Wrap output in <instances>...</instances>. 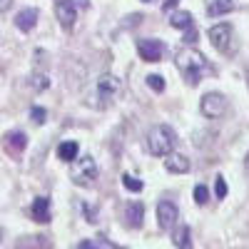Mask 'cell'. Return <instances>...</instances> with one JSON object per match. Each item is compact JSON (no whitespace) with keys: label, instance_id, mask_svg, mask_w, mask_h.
<instances>
[{"label":"cell","instance_id":"2e32d148","mask_svg":"<svg viewBox=\"0 0 249 249\" xmlns=\"http://www.w3.org/2000/svg\"><path fill=\"white\" fill-rule=\"evenodd\" d=\"M170 25L175 30H190L195 25V20H192V15L187 13V10H177V13L170 15Z\"/></svg>","mask_w":249,"mask_h":249},{"label":"cell","instance_id":"484cf974","mask_svg":"<svg viewBox=\"0 0 249 249\" xmlns=\"http://www.w3.org/2000/svg\"><path fill=\"white\" fill-rule=\"evenodd\" d=\"M10 5H13V0H0V13L10 10Z\"/></svg>","mask_w":249,"mask_h":249},{"label":"cell","instance_id":"5b68a950","mask_svg":"<svg viewBox=\"0 0 249 249\" xmlns=\"http://www.w3.org/2000/svg\"><path fill=\"white\" fill-rule=\"evenodd\" d=\"M120 90H122V80L117 75H112V72H102L97 77V82H95V92H97V97L105 102V105L115 102V97L120 95Z\"/></svg>","mask_w":249,"mask_h":249},{"label":"cell","instance_id":"8992f818","mask_svg":"<svg viewBox=\"0 0 249 249\" xmlns=\"http://www.w3.org/2000/svg\"><path fill=\"white\" fill-rule=\"evenodd\" d=\"M207 35H210V43L214 45V50H219L222 55L232 53V48H234V30H232V25H227V23L212 25Z\"/></svg>","mask_w":249,"mask_h":249},{"label":"cell","instance_id":"ac0fdd59","mask_svg":"<svg viewBox=\"0 0 249 249\" xmlns=\"http://www.w3.org/2000/svg\"><path fill=\"white\" fill-rule=\"evenodd\" d=\"M77 249H117V247L105 237H95V239H82L77 244Z\"/></svg>","mask_w":249,"mask_h":249},{"label":"cell","instance_id":"e0dca14e","mask_svg":"<svg viewBox=\"0 0 249 249\" xmlns=\"http://www.w3.org/2000/svg\"><path fill=\"white\" fill-rule=\"evenodd\" d=\"M80 152V144L75 140H65V142H60L57 144V157L60 160H65V162H72Z\"/></svg>","mask_w":249,"mask_h":249},{"label":"cell","instance_id":"277c9868","mask_svg":"<svg viewBox=\"0 0 249 249\" xmlns=\"http://www.w3.org/2000/svg\"><path fill=\"white\" fill-rule=\"evenodd\" d=\"M227 110H230V102H227V97L222 92H207L199 102V112L207 120H219L227 115Z\"/></svg>","mask_w":249,"mask_h":249},{"label":"cell","instance_id":"4fadbf2b","mask_svg":"<svg viewBox=\"0 0 249 249\" xmlns=\"http://www.w3.org/2000/svg\"><path fill=\"white\" fill-rule=\"evenodd\" d=\"M142 217H144L142 202H127V204H124V222H127L130 230H137V227H142Z\"/></svg>","mask_w":249,"mask_h":249},{"label":"cell","instance_id":"7c38bea8","mask_svg":"<svg viewBox=\"0 0 249 249\" xmlns=\"http://www.w3.org/2000/svg\"><path fill=\"white\" fill-rule=\"evenodd\" d=\"M30 214H33V219H35V222L48 224V222L53 219V212H50V199H48V197H37V199H33Z\"/></svg>","mask_w":249,"mask_h":249},{"label":"cell","instance_id":"d6986e66","mask_svg":"<svg viewBox=\"0 0 249 249\" xmlns=\"http://www.w3.org/2000/svg\"><path fill=\"white\" fill-rule=\"evenodd\" d=\"M175 247H182V249H190L192 247V239H190V227H187V224H182L179 227V230L175 232Z\"/></svg>","mask_w":249,"mask_h":249},{"label":"cell","instance_id":"ffe728a7","mask_svg":"<svg viewBox=\"0 0 249 249\" xmlns=\"http://www.w3.org/2000/svg\"><path fill=\"white\" fill-rule=\"evenodd\" d=\"M122 184H124V190H130V192H142V179L132 177V175H122Z\"/></svg>","mask_w":249,"mask_h":249},{"label":"cell","instance_id":"9c48e42d","mask_svg":"<svg viewBox=\"0 0 249 249\" xmlns=\"http://www.w3.org/2000/svg\"><path fill=\"white\" fill-rule=\"evenodd\" d=\"M137 53L144 62H160L162 55H164V45L162 40H155V37H144L137 43Z\"/></svg>","mask_w":249,"mask_h":249},{"label":"cell","instance_id":"6da1fadb","mask_svg":"<svg viewBox=\"0 0 249 249\" xmlns=\"http://www.w3.org/2000/svg\"><path fill=\"white\" fill-rule=\"evenodd\" d=\"M175 62H177V70L182 72V77L190 82V85H195V82H197L207 70H210V65H207V57H204L199 50H195V48H182V50L177 53Z\"/></svg>","mask_w":249,"mask_h":249},{"label":"cell","instance_id":"30bf717a","mask_svg":"<svg viewBox=\"0 0 249 249\" xmlns=\"http://www.w3.org/2000/svg\"><path fill=\"white\" fill-rule=\"evenodd\" d=\"M3 144H5V150H8L13 157H18L20 152H25V147H28V135H25L23 130H10V132L3 137Z\"/></svg>","mask_w":249,"mask_h":249},{"label":"cell","instance_id":"f1b7e54d","mask_svg":"<svg viewBox=\"0 0 249 249\" xmlns=\"http://www.w3.org/2000/svg\"><path fill=\"white\" fill-rule=\"evenodd\" d=\"M144 3H155V0H144Z\"/></svg>","mask_w":249,"mask_h":249},{"label":"cell","instance_id":"d4e9b609","mask_svg":"<svg viewBox=\"0 0 249 249\" xmlns=\"http://www.w3.org/2000/svg\"><path fill=\"white\" fill-rule=\"evenodd\" d=\"M30 117H33V122L43 124V122H45V117H48V112H45L43 107H33V110H30Z\"/></svg>","mask_w":249,"mask_h":249},{"label":"cell","instance_id":"7402d4cb","mask_svg":"<svg viewBox=\"0 0 249 249\" xmlns=\"http://www.w3.org/2000/svg\"><path fill=\"white\" fill-rule=\"evenodd\" d=\"M195 202L197 204H207V202H210V190H207L204 184H197L195 187Z\"/></svg>","mask_w":249,"mask_h":249},{"label":"cell","instance_id":"83f0119b","mask_svg":"<svg viewBox=\"0 0 249 249\" xmlns=\"http://www.w3.org/2000/svg\"><path fill=\"white\" fill-rule=\"evenodd\" d=\"M244 167H247V172H249V152H247V157H244Z\"/></svg>","mask_w":249,"mask_h":249},{"label":"cell","instance_id":"7a4b0ae2","mask_svg":"<svg viewBox=\"0 0 249 249\" xmlns=\"http://www.w3.org/2000/svg\"><path fill=\"white\" fill-rule=\"evenodd\" d=\"M147 152L155 157H164L170 155L177 147V132L170 127V124H155V127L147 132Z\"/></svg>","mask_w":249,"mask_h":249},{"label":"cell","instance_id":"52a82bcc","mask_svg":"<svg viewBox=\"0 0 249 249\" xmlns=\"http://www.w3.org/2000/svg\"><path fill=\"white\" fill-rule=\"evenodd\" d=\"M55 18L62 25V30H72L77 23V5L75 0H55Z\"/></svg>","mask_w":249,"mask_h":249},{"label":"cell","instance_id":"3957f363","mask_svg":"<svg viewBox=\"0 0 249 249\" xmlns=\"http://www.w3.org/2000/svg\"><path fill=\"white\" fill-rule=\"evenodd\" d=\"M97 162L90 157V155H85V157H75L72 160V164H70V179L75 182V184H80V187H90L95 179H97Z\"/></svg>","mask_w":249,"mask_h":249},{"label":"cell","instance_id":"9a60e30c","mask_svg":"<svg viewBox=\"0 0 249 249\" xmlns=\"http://www.w3.org/2000/svg\"><path fill=\"white\" fill-rule=\"evenodd\" d=\"M237 8L234 0H210L207 3V15L210 18H217V15H227Z\"/></svg>","mask_w":249,"mask_h":249},{"label":"cell","instance_id":"44dd1931","mask_svg":"<svg viewBox=\"0 0 249 249\" xmlns=\"http://www.w3.org/2000/svg\"><path fill=\"white\" fill-rule=\"evenodd\" d=\"M147 85H150V90H155V92H164L167 82H164L162 75H147Z\"/></svg>","mask_w":249,"mask_h":249},{"label":"cell","instance_id":"cb8c5ba5","mask_svg":"<svg viewBox=\"0 0 249 249\" xmlns=\"http://www.w3.org/2000/svg\"><path fill=\"white\" fill-rule=\"evenodd\" d=\"M48 85H50L48 75H33V88L35 90H48Z\"/></svg>","mask_w":249,"mask_h":249},{"label":"cell","instance_id":"5bb4252c","mask_svg":"<svg viewBox=\"0 0 249 249\" xmlns=\"http://www.w3.org/2000/svg\"><path fill=\"white\" fill-rule=\"evenodd\" d=\"M37 18H40V13H37L35 8H25V10H20V13L15 15V25H18V30L30 33V30L37 25Z\"/></svg>","mask_w":249,"mask_h":249},{"label":"cell","instance_id":"4316f807","mask_svg":"<svg viewBox=\"0 0 249 249\" xmlns=\"http://www.w3.org/2000/svg\"><path fill=\"white\" fill-rule=\"evenodd\" d=\"M175 5H177V0H167V3H164V5H162V8H164V10H172V8H175Z\"/></svg>","mask_w":249,"mask_h":249},{"label":"cell","instance_id":"8fae6325","mask_svg":"<svg viewBox=\"0 0 249 249\" xmlns=\"http://www.w3.org/2000/svg\"><path fill=\"white\" fill-rule=\"evenodd\" d=\"M167 160H164V170L172 172V175H184V172H190V157L182 155V152H170V155H164Z\"/></svg>","mask_w":249,"mask_h":249},{"label":"cell","instance_id":"ba28073f","mask_svg":"<svg viewBox=\"0 0 249 249\" xmlns=\"http://www.w3.org/2000/svg\"><path fill=\"white\" fill-rule=\"evenodd\" d=\"M177 222H179V210H177V204L175 202H160L157 204V227L162 232H170V230H175L177 227Z\"/></svg>","mask_w":249,"mask_h":249},{"label":"cell","instance_id":"f546056e","mask_svg":"<svg viewBox=\"0 0 249 249\" xmlns=\"http://www.w3.org/2000/svg\"><path fill=\"white\" fill-rule=\"evenodd\" d=\"M247 82H249V70H247Z\"/></svg>","mask_w":249,"mask_h":249},{"label":"cell","instance_id":"603a6c76","mask_svg":"<svg viewBox=\"0 0 249 249\" xmlns=\"http://www.w3.org/2000/svg\"><path fill=\"white\" fill-rule=\"evenodd\" d=\"M227 192H230V187H227L224 177H222V175H219V177H214V195H217L219 199H224V197H227Z\"/></svg>","mask_w":249,"mask_h":249}]
</instances>
